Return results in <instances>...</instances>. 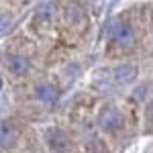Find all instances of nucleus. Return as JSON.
<instances>
[{"instance_id": "obj_1", "label": "nucleus", "mask_w": 153, "mask_h": 153, "mask_svg": "<svg viewBox=\"0 0 153 153\" xmlns=\"http://www.w3.org/2000/svg\"><path fill=\"white\" fill-rule=\"evenodd\" d=\"M98 125H100V129L104 131V133H112V131L120 129V125H123V114L118 112L114 106H108V108H104V110L100 112Z\"/></svg>"}, {"instance_id": "obj_2", "label": "nucleus", "mask_w": 153, "mask_h": 153, "mask_svg": "<svg viewBox=\"0 0 153 153\" xmlns=\"http://www.w3.org/2000/svg\"><path fill=\"white\" fill-rule=\"evenodd\" d=\"M110 35H112V41H114L117 45H120V47H131V45L135 43V33H133V29H131L127 23H123V21H117V23L112 25Z\"/></svg>"}, {"instance_id": "obj_3", "label": "nucleus", "mask_w": 153, "mask_h": 153, "mask_svg": "<svg viewBox=\"0 0 153 153\" xmlns=\"http://www.w3.org/2000/svg\"><path fill=\"white\" fill-rule=\"evenodd\" d=\"M47 143H49V147H51L55 153H65L68 147H70L68 135H65L63 131H59V129H53V131L47 133Z\"/></svg>"}, {"instance_id": "obj_4", "label": "nucleus", "mask_w": 153, "mask_h": 153, "mask_svg": "<svg viewBox=\"0 0 153 153\" xmlns=\"http://www.w3.org/2000/svg\"><path fill=\"white\" fill-rule=\"evenodd\" d=\"M137 78V68L135 65H131V63H123V65H118L112 70V82L114 84H131L133 80Z\"/></svg>"}, {"instance_id": "obj_5", "label": "nucleus", "mask_w": 153, "mask_h": 153, "mask_svg": "<svg viewBox=\"0 0 153 153\" xmlns=\"http://www.w3.org/2000/svg\"><path fill=\"white\" fill-rule=\"evenodd\" d=\"M16 143V131L8 120H2L0 123V147L2 149H8Z\"/></svg>"}, {"instance_id": "obj_6", "label": "nucleus", "mask_w": 153, "mask_h": 153, "mask_svg": "<svg viewBox=\"0 0 153 153\" xmlns=\"http://www.w3.org/2000/svg\"><path fill=\"white\" fill-rule=\"evenodd\" d=\"M35 96H37V100H41L45 104L57 102V90L51 84H39V86H35Z\"/></svg>"}, {"instance_id": "obj_7", "label": "nucleus", "mask_w": 153, "mask_h": 153, "mask_svg": "<svg viewBox=\"0 0 153 153\" xmlns=\"http://www.w3.org/2000/svg\"><path fill=\"white\" fill-rule=\"evenodd\" d=\"M8 71L12 76H16V78L25 76L29 71V59L25 55H10V59H8Z\"/></svg>"}, {"instance_id": "obj_8", "label": "nucleus", "mask_w": 153, "mask_h": 153, "mask_svg": "<svg viewBox=\"0 0 153 153\" xmlns=\"http://www.w3.org/2000/svg\"><path fill=\"white\" fill-rule=\"evenodd\" d=\"M37 12H39V14H45V16H51V14L55 12V4H49V2H45V4H39Z\"/></svg>"}, {"instance_id": "obj_9", "label": "nucleus", "mask_w": 153, "mask_h": 153, "mask_svg": "<svg viewBox=\"0 0 153 153\" xmlns=\"http://www.w3.org/2000/svg\"><path fill=\"white\" fill-rule=\"evenodd\" d=\"M10 16L8 14H0V31H8L10 29Z\"/></svg>"}, {"instance_id": "obj_10", "label": "nucleus", "mask_w": 153, "mask_h": 153, "mask_svg": "<svg viewBox=\"0 0 153 153\" xmlns=\"http://www.w3.org/2000/svg\"><path fill=\"white\" fill-rule=\"evenodd\" d=\"M149 118H151V120H153V102H151V104H149Z\"/></svg>"}, {"instance_id": "obj_11", "label": "nucleus", "mask_w": 153, "mask_h": 153, "mask_svg": "<svg viewBox=\"0 0 153 153\" xmlns=\"http://www.w3.org/2000/svg\"><path fill=\"white\" fill-rule=\"evenodd\" d=\"M0 86H2V80H0Z\"/></svg>"}]
</instances>
